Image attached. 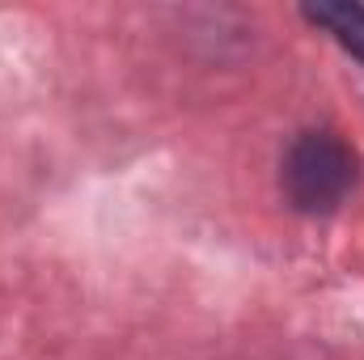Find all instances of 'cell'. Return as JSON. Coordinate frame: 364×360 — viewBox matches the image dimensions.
Listing matches in <instances>:
<instances>
[{"mask_svg":"<svg viewBox=\"0 0 364 360\" xmlns=\"http://www.w3.org/2000/svg\"><path fill=\"white\" fill-rule=\"evenodd\" d=\"M356 182V153L331 132H305L284 157V191L292 208L318 216L335 212Z\"/></svg>","mask_w":364,"mask_h":360,"instance_id":"obj_1","label":"cell"},{"mask_svg":"<svg viewBox=\"0 0 364 360\" xmlns=\"http://www.w3.org/2000/svg\"><path fill=\"white\" fill-rule=\"evenodd\" d=\"M305 17L331 30L352 55L364 60V4H318V9H305Z\"/></svg>","mask_w":364,"mask_h":360,"instance_id":"obj_2","label":"cell"}]
</instances>
